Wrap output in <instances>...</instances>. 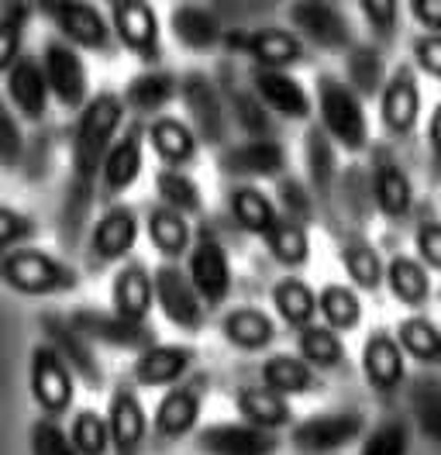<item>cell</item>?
Returning <instances> with one entry per match:
<instances>
[{"mask_svg":"<svg viewBox=\"0 0 441 455\" xmlns=\"http://www.w3.org/2000/svg\"><path fill=\"white\" fill-rule=\"evenodd\" d=\"M124 111H128L124 97H117L114 90H100L97 97L83 104L76 128H73V145H69V170H73L69 183L73 187L97 190L104 156L124 128Z\"/></svg>","mask_w":441,"mask_h":455,"instance_id":"1","label":"cell"},{"mask_svg":"<svg viewBox=\"0 0 441 455\" xmlns=\"http://www.w3.org/2000/svg\"><path fill=\"white\" fill-rule=\"evenodd\" d=\"M0 280L21 297H59L80 286V273L45 249L18 245L0 252Z\"/></svg>","mask_w":441,"mask_h":455,"instance_id":"2","label":"cell"},{"mask_svg":"<svg viewBox=\"0 0 441 455\" xmlns=\"http://www.w3.org/2000/svg\"><path fill=\"white\" fill-rule=\"evenodd\" d=\"M317 114L328 139L345 152H362L369 145V117L365 104L349 80H338L331 73L317 76Z\"/></svg>","mask_w":441,"mask_h":455,"instance_id":"3","label":"cell"},{"mask_svg":"<svg viewBox=\"0 0 441 455\" xmlns=\"http://www.w3.org/2000/svg\"><path fill=\"white\" fill-rule=\"evenodd\" d=\"M31 4L69 45L97 52V56H114L117 49L114 28L90 0H31Z\"/></svg>","mask_w":441,"mask_h":455,"instance_id":"4","label":"cell"},{"mask_svg":"<svg viewBox=\"0 0 441 455\" xmlns=\"http://www.w3.org/2000/svg\"><path fill=\"white\" fill-rule=\"evenodd\" d=\"M28 387L42 418H62L76 400V372L62 363V355L49 341H38L28 363Z\"/></svg>","mask_w":441,"mask_h":455,"instance_id":"5","label":"cell"},{"mask_svg":"<svg viewBox=\"0 0 441 455\" xmlns=\"http://www.w3.org/2000/svg\"><path fill=\"white\" fill-rule=\"evenodd\" d=\"M211 394V376L207 372H190L187 379H180L176 387H169L152 414V431L163 442H180L187 438L204 411V400Z\"/></svg>","mask_w":441,"mask_h":455,"instance_id":"6","label":"cell"},{"mask_svg":"<svg viewBox=\"0 0 441 455\" xmlns=\"http://www.w3.org/2000/svg\"><path fill=\"white\" fill-rule=\"evenodd\" d=\"M369 183H373V200L376 211L383 214L389 225L407 221L413 211V180L407 166L400 163V156L389 145H373V159H369Z\"/></svg>","mask_w":441,"mask_h":455,"instance_id":"7","label":"cell"},{"mask_svg":"<svg viewBox=\"0 0 441 455\" xmlns=\"http://www.w3.org/2000/svg\"><path fill=\"white\" fill-rule=\"evenodd\" d=\"M110 28H114L117 45H124L141 62L163 59L159 14L148 0H110Z\"/></svg>","mask_w":441,"mask_h":455,"instance_id":"8","label":"cell"},{"mask_svg":"<svg viewBox=\"0 0 441 455\" xmlns=\"http://www.w3.org/2000/svg\"><path fill=\"white\" fill-rule=\"evenodd\" d=\"M362 427H365V418L358 411H325L290 427V445L301 455H331L352 445L362 435Z\"/></svg>","mask_w":441,"mask_h":455,"instance_id":"9","label":"cell"},{"mask_svg":"<svg viewBox=\"0 0 441 455\" xmlns=\"http://www.w3.org/2000/svg\"><path fill=\"white\" fill-rule=\"evenodd\" d=\"M224 45L266 69H290L307 59V45L301 35L290 28H273V25L255 31H224Z\"/></svg>","mask_w":441,"mask_h":455,"instance_id":"10","label":"cell"},{"mask_svg":"<svg viewBox=\"0 0 441 455\" xmlns=\"http://www.w3.org/2000/svg\"><path fill=\"white\" fill-rule=\"evenodd\" d=\"M187 276L207 307H220L231 297V286H235L231 283V259L214 231L204 228L196 235L190 256H187Z\"/></svg>","mask_w":441,"mask_h":455,"instance_id":"11","label":"cell"},{"mask_svg":"<svg viewBox=\"0 0 441 455\" xmlns=\"http://www.w3.org/2000/svg\"><path fill=\"white\" fill-rule=\"evenodd\" d=\"M290 21L301 38H307L310 45H317L325 52H349L356 45L352 25L334 0H293Z\"/></svg>","mask_w":441,"mask_h":455,"instance_id":"12","label":"cell"},{"mask_svg":"<svg viewBox=\"0 0 441 455\" xmlns=\"http://www.w3.org/2000/svg\"><path fill=\"white\" fill-rule=\"evenodd\" d=\"M42 69L55 100L66 111H83V104L90 100V80H86L80 49L69 45L66 38H49L42 45Z\"/></svg>","mask_w":441,"mask_h":455,"instance_id":"13","label":"cell"},{"mask_svg":"<svg viewBox=\"0 0 441 455\" xmlns=\"http://www.w3.org/2000/svg\"><path fill=\"white\" fill-rule=\"evenodd\" d=\"M152 276H156V304L165 314V321L180 331H190V335L200 331L207 321V304L200 300L190 276L176 262H163Z\"/></svg>","mask_w":441,"mask_h":455,"instance_id":"14","label":"cell"},{"mask_svg":"<svg viewBox=\"0 0 441 455\" xmlns=\"http://www.w3.org/2000/svg\"><path fill=\"white\" fill-rule=\"evenodd\" d=\"M362 376H365V387L383 400H389L407 383V352L400 348L393 331L376 328L365 335V341H362Z\"/></svg>","mask_w":441,"mask_h":455,"instance_id":"15","label":"cell"},{"mask_svg":"<svg viewBox=\"0 0 441 455\" xmlns=\"http://www.w3.org/2000/svg\"><path fill=\"white\" fill-rule=\"evenodd\" d=\"M42 339L52 345L55 352L62 355V363L76 372L83 387L90 390H100L104 387V370L97 363V352H93V341L83 335L80 328L69 321V314H45L42 317Z\"/></svg>","mask_w":441,"mask_h":455,"instance_id":"16","label":"cell"},{"mask_svg":"<svg viewBox=\"0 0 441 455\" xmlns=\"http://www.w3.org/2000/svg\"><path fill=\"white\" fill-rule=\"evenodd\" d=\"M180 97L190 117L193 132L200 135V142L224 145L228 139V111L220 104V93L214 80L207 73H187L180 76Z\"/></svg>","mask_w":441,"mask_h":455,"instance_id":"17","label":"cell"},{"mask_svg":"<svg viewBox=\"0 0 441 455\" xmlns=\"http://www.w3.org/2000/svg\"><path fill=\"white\" fill-rule=\"evenodd\" d=\"M69 321L80 328L83 335L97 345L121 348V352H141L148 345H156V328L152 324H138L128 321L117 311H97V307H76L69 314Z\"/></svg>","mask_w":441,"mask_h":455,"instance_id":"18","label":"cell"},{"mask_svg":"<svg viewBox=\"0 0 441 455\" xmlns=\"http://www.w3.org/2000/svg\"><path fill=\"white\" fill-rule=\"evenodd\" d=\"M145 124L141 121H132L121 128L117 142L108 148L104 156V166H100V194L104 197H121L128 194L141 176V166H145Z\"/></svg>","mask_w":441,"mask_h":455,"instance_id":"19","label":"cell"},{"mask_svg":"<svg viewBox=\"0 0 441 455\" xmlns=\"http://www.w3.org/2000/svg\"><path fill=\"white\" fill-rule=\"evenodd\" d=\"M303 166H307V187L317 200V211L325 218H334V200H338V145L328 139L321 124L307 128L303 139Z\"/></svg>","mask_w":441,"mask_h":455,"instance_id":"20","label":"cell"},{"mask_svg":"<svg viewBox=\"0 0 441 455\" xmlns=\"http://www.w3.org/2000/svg\"><path fill=\"white\" fill-rule=\"evenodd\" d=\"M421 84H417V73L411 66H397L386 80L383 93H380V117H383V128L393 139H411L421 124Z\"/></svg>","mask_w":441,"mask_h":455,"instance_id":"21","label":"cell"},{"mask_svg":"<svg viewBox=\"0 0 441 455\" xmlns=\"http://www.w3.org/2000/svg\"><path fill=\"white\" fill-rule=\"evenodd\" d=\"M108 427H110V452L138 455L148 438V414L141 407L135 383H117L108 400Z\"/></svg>","mask_w":441,"mask_h":455,"instance_id":"22","label":"cell"},{"mask_svg":"<svg viewBox=\"0 0 441 455\" xmlns=\"http://www.w3.org/2000/svg\"><path fill=\"white\" fill-rule=\"evenodd\" d=\"M196 366V348L193 345H148L141 348L132 366V383L145 390H169L180 379H187Z\"/></svg>","mask_w":441,"mask_h":455,"instance_id":"23","label":"cell"},{"mask_svg":"<svg viewBox=\"0 0 441 455\" xmlns=\"http://www.w3.org/2000/svg\"><path fill=\"white\" fill-rule=\"evenodd\" d=\"M224 176L255 183V180H276L279 172H286V148L276 139H248L242 145L224 148L218 159Z\"/></svg>","mask_w":441,"mask_h":455,"instance_id":"24","label":"cell"},{"mask_svg":"<svg viewBox=\"0 0 441 455\" xmlns=\"http://www.w3.org/2000/svg\"><path fill=\"white\" fill-rule=\"evenodd\" d=\"M196 452L200 455H276L279 452V435L262 431L248 421H224L207 425L196 435Z\"/></svg>","mask_w":441,"mask_h":455,"instance_id":"25","label":"cell"},{"mask_svg":"<svg viewBox=\"0 0 441 455\" xmlns=\"http://www.w3.org/2000/svg\"><path fill=\"white\" fill-rule=\"evenodd\" d=\"M252 90L262 97V104L273 114L286 121H307L314 111V100L307 93V86L290 73V69H266V66H252Z\"/></svg>","mask_w":441,"mask_h":455,"instance_id":"26","label":"cell"},{"mask_svg":"<svg viewBox=\"0 0 441 455\" xmlns=\"http://www.w3.org/2000/svg\"><path fill=\"white\" fill-rule=\"evenodd\" d=\"M138 214L128 204H110L108 211L90 225V259L108 266L124 259L138 242Z\"/></svg>","mask_w":441,"mask_h":455,"instance_id":"27","label":"cell"},{"mask_svg":"<svg viewBox=\"0 0 441 455\" xmlns=\"http://www.w3.org/2000/svg\"><path fill=\"white\" fill-rule=\"evenodd\" d=\"M4 76H7V100H11V108L21 114L25 121H35V124L45 121L52 90H49V80H45L42 59L21 56Z\"/></svg>","mask_w":441,"mask_h":455,"instance_id":"28","label":"cell"},{"mask_svg":"<svg viewBox=\"0 0 441 455\" xmlns=\"http://www.w3.org/2000/svg\"><path fill=\"white\" fill-rule=\"evenodd\" d=\"M145 139L152 145V152L163 159L165 166H172V170H187L200 156V135L193 132L190 121L172 117V114L152 117L148 128H145Z\"/></svg>","mask_w":441,"mask_h":455,"instance_id":"29","label":"cell"},{"mask_svg":"<svg viewBox=\"0 0 441 455\" xmlns=\"http://www.w3.org/2000/svg\"><path fill=\"white\" fill-rule=\"evenodd\" d=\"M152 300H156V276L148 273L145 262H124L117 273H114V283H110V304L114 311L128 321L138 324H148V314H152Z\"/></svg>","mask_w":441,"mask_h":455,"instance_id":"30","label":"cell"},{"mask_svg":"<svg viewBox=\"0 0 441 455\" xmlns=\"http://www.w3.org/2000/svg\"><path fill=\"white\" fill-rule=\"evenodd\" d=\"M259 383L283 397H307L321 390V372L301 352H273L259 370Z\"/></svg>","mask_w":441,"mask_h":455,"instance_id":"31","label":"cell"},{"mask_svg":"<svg viewBox=\"0 0 441 455\" xmlns=\"http://www.w3.org/2000/svg\"><path fill=\"white\" fill-rule=\"evenodd\" d=\"M145 235H148L152 249H156L165 262H176V259L190 256L193 242H196V238H193L190 218L180 214V211H172V207H165V204L148 207V214H145Z\"/></svg>","mask_w":441,"mask_h":455,"instance_id":"32","label":"cell"},{"mask_svg":"<svg viewBox=\"0 0 441 455\" xmlns=\"http://www.w3.org/2000/svg\"><path fill=\"white\" fill-rule=\"evenodd\" d=\"M180 97V76L169 69H145L124 86V108L138 117H159Z\"/></svg>","mask_w":441,"mask_h":455,"instance_id":"33","label":"cell"},{"mask_svg":"<svg viewBox=\"0 0 441 455\" xmlns=\"http://www.w3.org/2000/svg\"><path fill=\"white\" fill-rule=\"evenodd\" d=\"M220 335L238 352H262L276 341V321L259 307H231L220 317Z\"/></svg>","mask_w":441,"mask_h":455,"instance_id":"34","label":"cell"},{"mask_svg":"<svg viewBox=\"0 0 441 455\" xmlns=\"http://www.w3.org/2000/svg\"><path fill=\"white\" fill-rule=\"evenodd\" d=\"M169 28L176 35V42L183 49H190V52H211V49H218L220 42H224V31H220L218 18L207 7L190 4V0H183V4L172 7Z\"/></svg>","mask_w":441,"mask_h":455,"instance_id":"35","label":"cell"},{"mask_svg":"<svg viewBox=\"0 0 441 455\" xmlns=\"http://www.w3.org/2000/svg\"><path fill=\"white\" fill-rule=\"evenodd\" d=\"M235 407L242 421L262 427V431H283L293 427V407L283 394H273L269 387H238L235 390Z\"/></svg>","mask_w":441,"mask_h":455,"instance_id":"36","label":"cell"},{"mask_svg":"<svg viewBox=\"0 0 441 455\" xmlns=\"http://www.w3.org/2000/svg\"><path fill=\"white\" fill-rule=\"evenodd\" d=\"M338 262L345 269V276L365 290V293H376L380 286H386V262L380 256V249L362 238V235H345L341 245H338Z\"/></svg>","mask_w":441,"mask_h":455,"instance_id":"37","label":"cell"},{"mask_svg":"<svg viewBox=\"0 0 441 455\" xmlns=\"http://www.w3.org/2000/svg\"><path fill=\"white\" fill-rule=\"evenodd\" d=\"M386 290L404 307H424L431 300V269L417 256H397L386 262Z\"/></svg>","mask_w":441,"mask_h":455,"instance_id":"38","label":"cell"},{"mask_svg":"<svg viewBox=\"0 0 441 455\" xmlns=\"http://www.w3.org/2000/svg\"><path fill=\"white\" fill-rule=\"evenodd\" d=\"M228 207H231V218L238 221V228L248 235H259V238H266L269 228L279 221V204L266 190H259L255 183L231 187L228 190Z\"/></svg>","mask_w":441,"mask_h":455,"instance_id":"39","label":"cell"},{"mask_svg":"<svg viewBox=\"0 0 441 455\" xmlns=\"http://www.w3.org/2000/svg\"><path fill=\"white\" fill-rule=\"evenodd\" d=\"M273 307L283 324L303 331V328H310L317 321V293L310 290V283L303 276L286 273L273 286Z\"/></svg>","mask_w":441,"mask_h":455,"instance_id":"40","label":"cell"},{"mask_svg":"<svg viewBox=\"0 0 441 455\" xmlns=\"http://www.w3.org/2000/svg\"><path fill=\"white\" fill-rule=\"evenodd\" d=\"M345 76L349 86L356 90L362 100L369 97H380L386 86V59L383 45H373V42H356L349 52H345Z\"/></svg>","mask_w":441,"mask_h":455,"instance_id":"41","label":"cell"},{"mask_svg":"<svg viewBox=\"0 0 441 455\" xmlns=\"http://www.w3.org/2000/svg\"><path fill=\"white\" fill-rule=\"evenodd\" d=\"M297 352L314 366L317 372H338L349 370V348L341 341V331H334L328 324H310L303 328L297 339Z\"/></svg>","mask_w":441,"mask_h":455,"instance_id":"42","label":"cell"},{"mask_svg":"<svg viewBox=\"0 0 441 455\" xmlns=\"http://www.w3.org/2000/svg\"><path fill=\"white\" fill-rule=\"evenodd\" d=\"M269 256L286 269V273H297L310 262V235H307V225L279 214V221L269 228V235L262 238Z\"/></svg>","mask_w":441,"mask_h":455,"instance_id":"43","label":"cell"},{"mask_svg":"<svg viewBox=\"0 0 441 455\" xmlns=\"http://www.w3.org/2000/svg\"><path fill=\"white\" fill-rule=\"evenodd\" d=\"M397 341L407 352V359L421 363V366H441V324L424 317V314H411L397 324Z\"/></svg>","mask_w":441,"mask_h":455,"instance_id":"44","label":"cell"},{"mask_svg":"<svg viewBox=\"0 0 441 455\" xmlns=\"http://www.w3.org/2000/svg\"><path fill=\"white\" fill-rule=\"evenodd\" d=\"M338 207L345 211V218L356 228H365L373 221L376 200H373V183H369V170L362 166H345L338 176Z\"/></svg>","mask_w":441,"mask_h":455,"instance_id":"45","label":"cell"},{"mask_svg":"<svg viewBox=\"0 0 441 455\" xmlns=\"http://www.w3.org/2000/svg\"><path fill=\"white\" fill-rule=\"evenodd\" d=\"M317 314H321V321L328 328L345 335V331H356L362 324V300H358V293L352 286L328 283L321 286V293H317Z\"/></svg>","mask_w":441,"mask_h":455,"instance_id":"46","label":"cell"},{"mask_svg":"<svg viewBox=\"0 0 441 455\" xmlns=\"http://www.w3.org/2000/svg\"><path fill=\"white\" fill-rule=\"evenodd\" d=\"M228 108L235 114L238 128L245 132L248 139H276V121L273 111L262 104V97L252 86H231L228 90Z\"/></svg>","mask_w":441,"mask_h":455,"instance_id":"47","label":"cell"},{"mask_svg":"<svg viewBox=\"0 0 441 455\" xmlns=\"http://www.w3.org/2000/svg\"><path fill=\"white\" fill-rule=\"evenodd\" d=\"M31 14H35V4L31 0H11V4H4V11H0V73H7L21 59V45H25Z\"/></svg>","mask_w":441,"mask_h":455,"instance_id":"48","label":"cell"},{"mask_svg":"<svg viewBox=\"0 0 441 455\" xmlns=\"http://www.w3.org/2000/svg\"><path fill=\"white\" fill-rule=\"evenodd\" d=\"M156 194H159V204L180 211V214H187V218L204 211V194H200L196 180L183 170H172V166L159 170V176H156Z\"/></svg>","mask_w":441,"mask_h":455,"instance_id":"49","label":"cell"},{"mask_svg":"<svg viewBox=\"0 0 441 455\" xmlns=\"http://www.w3.org/2000/svg\"><path fill=\"white\" fill-rule=\"evenodd\" d=\"M411 411L424 438L441 445V379L417 376L411 383Z\"/></svg>","mask_w":441,"mask_h":455,"instance_id":"50","label":"cell"},{"mask_svg":"<svg viewBox=\"0 0 441 455\" xmlns=\"http://www.w3.org/2000/svg\"><path fill=\"white\" fill-rule=\"evenodd\" d=\"M69 442L80 455H108L110 452V427L108 414L97 411H76L69 421Z\"/></svg>","mask_w":441,"mask_h":455,"instance_id":"51","label":"cell"},{"mask_svg":"<svg viewBox=\"0 0 441 455\" xmlns=\"http://www.w3.org/2000/svg\"><path fill=\"white\" fill-rule=\"evenodd\" d=\"M276 200H279V214H286V218H293V221H301L307 228L317 218V200L310 194V187L297 176H279Z\"/></svg>","mask_w":441,"mask_h":455,"instance_id":"52","label":"cell"},{"mask_svg":"<svg viewBox=\"0 0 441 455\" xmlns=\"http://www.w3.org/2000/svg\"><path fill=\"white\" fill-rule=\"evenodd\" d=\"M21 114L14 111L4 97H0V170H14L21 166L28 145H25V132H21Z\"/></svg>","mask_w":441,"mask_h":455,"instance_id":"53","label":"cell"},{"mask_svg":"<svg viewBox=\"0 0 441 455\" xmlns=\"http://www.w3.org/2000/svg\"><path fill=\"white\" fill-rule=\"evenodd\" d=\"M411 452V427L404 421H383L362 438L358 455H407Z\"/></svg>","mask_w":441,"mask_h":455,"instance_id":"54","label":"cell"},{"mask_svg":"<svg viewBox=\"0 0 441 455\" xmlns=\"http://www.w3.org/2000/svg\"><path fill=\"white\" fill-rule=\"evenodd\" d=\"M362 18L380 45H389L400 31V0H358Z\"/></svg>","mask_w":441,"mask_h":455,"instance_id":"55","label":"cell"},{"mask_svg":"<svg viewBox=\"0 0 441 455\" xmlns=\"http://www.w3.org/2000/svg\"><path fill=\"white\" fill-rule=\"evenodd\" d=\"M31 455H80L59 418H38L31 427Z\"/></svg>","mask_w":441,"mask_h":455,"instance_id":"56","label":"cell"},{"mask_svg":"<svg viewBox=\"0 0 441 455\" xmlns=\"http://www.w3.org/2000/svg\"><path fill=\"white\" fill-rule=\"evenodd\" d=\"M35 235H38V225H35L31 214L0 204V252L18 249V245H28Z\"/></svg>","mask_w":441,"mask_h":455,"instance_id":"57","label":"cell"},{"mask_svg":"<svg viewBox=\"0 0 441 455\" xmlns=\"http://www.w3.org/2000/svg\"><path fill=\"white\" fill-rule=\"evenodd\" d=\"M413 249H417V259L428 269H438L441 273V218L424 214L417 221V228H413Z\"/></svg>","mask_w":441,"mask_h":455,"instance_id":"58","label":"cell"},{"mask_svg":"<svg viewBox=\"0 0 441 455\" xmlns=\"http://www.w3.org/2000/svg\"><path fill=\"white\" fill-rule=\"evenodd\" d=\"M413 52V62H417V69L421 73H428L431 80H438L441 84V35H431V31H424V35H417L411 45Z\"/></svg>","mask_w":441,"mask_h":455,"instance_id":"59","label":"cell"},{"mask_svg":"<svg viewBox=\"0 0 441 455\" xmlns=\"http://www.w3.org/2000/svg\"><path fill=\"white\" fill-rule=\"evenodd\" d=\"M413 21L431 35H441V0H407Z\"/></svg>","mask_w":441,"mask_h":455,"instance_id":"60","label":"cell"},{"mask_svg":"<svg viewBox=\"0 0 441 455\" xmlns=\"http://www.w3.org/2000/svg\"><path fill=\"white\" fill-rule=\"evenodd\" d=\"M428 152L435 166H441V100L431 108V117H428Z\"/></svg>","mask_w":441,"mask_h":455,"instance_id":"61","label":"cell"}]
</instances>
